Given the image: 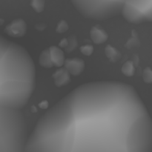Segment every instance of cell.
<instances>
[{
  "label": "cell",
  "instance_id": "obj_1",
  "mask_svg": "<svg viewBox=\"0 0 152 152\" xmlns=\"http://www.w3.org/2000/svg\"><path fill=\"white\" fill-rule=\"evenodd\" d=\"M25 152H152V120L133 86L86 83L42 116Z\"/></svg>",
  "mask_w": 152,
  "mask_h": 152
},
{
  "label": "cell",
  "instance_id": "obj_2",
  "mask_svg": "<svg viewBox=\"0 0 152 152\" xmlns=\"http://www.w3.org/2000/svg\"><path fill=\"white\" fill-rule=\"evenodd\" d=\"M35 83V65L28 52L0 35V108L22 110Z\"/></svg>",
  "mask_w": 152,
  "mask_h": 152
},
{
  "label": "cell",
  "instance_id": "obj_3",
  "mask_svg": "<svg viewBox=\"0 0 152 152\" xmlns=\"http://www.w3.org/2000/svg\"><path fill=\"white\" fill-rule=\"evenodd\" d=\"M28 137L22 110L0 108V152H25Z\"/></svg>",
  "mask_w": 152,
  "mask_h": 152
},
{
  "label": "cell",
  "instance_id": "obj_4",
  "mask_svg": "<svg viewBox=\"0 0 152 152\" xmlns=\"http://www.w3.org/2000/svg\"><path fill=\"white\" fill-rule=\"evenodd\" d=\"M126 0H71L80 15L86 19L104 21L121 13Z\"/></svg>",
  "mask_w": 152,
  "mask_h": 152
},
{
  "label": "cell",
  "instance_id": "obj_5",
  "mask_svg": "<svg viewBox=\"0 0 152 152\" xmlns=\"http://www.w3.org/2000/svg\"><path fill=\"white\" fill-rule=\"evenodd\" d=\"M121 14L129 23L152 22V0H126Z\"/></svg>",
  "mask_w": 152,
  "mask_h": 152
},
{
  "label": "cell",
  "instance_id": "obj_6",
  "mask_svg": "<svg viewBox=\"0 0 152 152\" xmlns=\"http://www.w3.org/2000/svg\"><path fill=\"white\" fill-rule=\"evenodd\" d=\"M65 69L73 76H78L85 68V63L80 58H71L65 61Z\"/></svg>",
  "mask_w": 152,
  "mask_h": 152
},
{
  "label": "cell",
  "instance_id": "obj_7",
  "mask_svg": "<svg viewBox=\"0 0 152 152\" xmlns=\"http://www.w3.org/2000/svg\"><path fill=\"white\" fill-rule=\"evenodd\" d=\"M91 40L96 45L102 44L108 39V34L106 31L99 25H95L90 31Z\"/></svg>",
  "mask_w": 152,
  "mask_h": 152
},
{
  "label": "cell",
  "instance_id": "obj_8",
  "mask_svg": "<svg viewBox=\"0 0 152 152\" xmlns=\"http://www.w3.org/2000/svg\"><path fill=\"white\" fill-rule=\"evenodd\" d=\"M50 60L53 66L60 67L65 63V56L64 53L59 48L56 46H52L48 48Z\"/></svg>",
  "mask_w": 152,
  "mask_h": 152
},
{
  "label": "cell",
  "instance_id": "obj_9",
  "mask_svg": "<svg viewBox=\"0 0 152 152\" xmlns=\"http://www.w3.org/2000/svg\"><path fill=\"white\" fill-rule=\"evenodd\" d=\"M8 30L10 32H13V37H22L26 32L27 25L23 19H15L10 24Z\"/></svg>",
  "mask_w": 152,
  "mask_h": 152
},
{
  "label": "cell",
  "instance_id": "obj_10",
  "mask_svg": "<svg viewBox=\"0 0 152 152\" xmlns=\"http://www.w3.org/2000/svg\"><path fill=\"white\" fill-rule=\"evenodd\" d=\"M70 75L71 74L65 69H59L56 71V73L53 74V80L56 86L61 87L68 84V82L71 80Z\"/></svg>",
  "mask_w": 152,
  "mask_h": 152
},
{
  "label": "cell",
  "instance_id": "obj_11",
  "mask_svg": "<svg viewBox=\"0 0 152 152\" xmlns=\"http://www.w3.org/2000/svg\"><path fill=\"white\" fill-rule=\"evenodd\" d=\"M105 52L107 58L110 61H111V62H115L120 60L121 55H120V51L114 47H112L111 45H108L106 47V48H105Z\"/></svg>",
  "mask_w": 152,
  "mask_h": 152
},
{
  "label": "cell",
  "instance_id": "obj_12",
  "mask_svg": "<svg viewBox=\"0 0 152 152\" xmlns=\"http://www.w3.org/2000/svg\"><path fill=\"white\" fill-rule=\"evenodd\" d=\"M39 63L44 68H51L53 67V64H52L51 60H50V54H49L48 49L45 50L42 53H41L39 56Z\"/></svg>",
  "mask_w": 152,
  "mask_h": 152
},
{
  "label": "cell",
  "instance_id": "obj_13",
  "mask_svg": "<svg viewBox=\"0 0 152 152\" xmlns=\"http://www.w3.org/2000/svg\"><path fill=\"white\" fill-rule=\"evenodd\" d=\"M45 0H31V6L36 12L41 13L45 8Z\"/></svg>",
  "mask_w": 152,
  "mask_h": 152
},
{
  "label": "cell",
  "instance_id": "obj_14",
  "mask_svg": "<svg viewBox=\"0 0 152 152\" xmlns=\"http://www.w3.org/2000/svg\"><path fill=\"white\" fill-rule=\"evenodd\" d=\"M122 72L126 76H132L134 73V68L132 62H127L122 68Z\"/></svg>",
  "mask_w": 152,
  "mask_h": 152
},
{
  "label": "cell",
  "instance_id": "obj_15",
  "mask_svg": "<svg viewBox=\"0 0 152 152\" xmlns=\"http://www.w3.org/2000/svg\"><path fill=\"white\" fill-rule=\"evenodd\" d=\"M68 25L65 21L61 20L60 22L58 23L57 28H56V31L59 33H63L68 30Z\"/></svg>",
  "mask_w": 152,
  "mask_h": 152
},
{
  "label": "cell",
  "instance_id": "obj_16",
  "mask_svg": "<svg viewBox=\"0 0 152 152\" xmlns=\"http://www.w3.org/2000/svg\"><path fill=\"white\" fill-rule=\"evenodd\" d=\"M81 51L84 55L88 56V55L91 54L92 52H93V48H92V46L90 45H83V47L81 48Z\"/></svg>",
  "mask_w": 152,
  "mask_h": 152
}]
</instances>
